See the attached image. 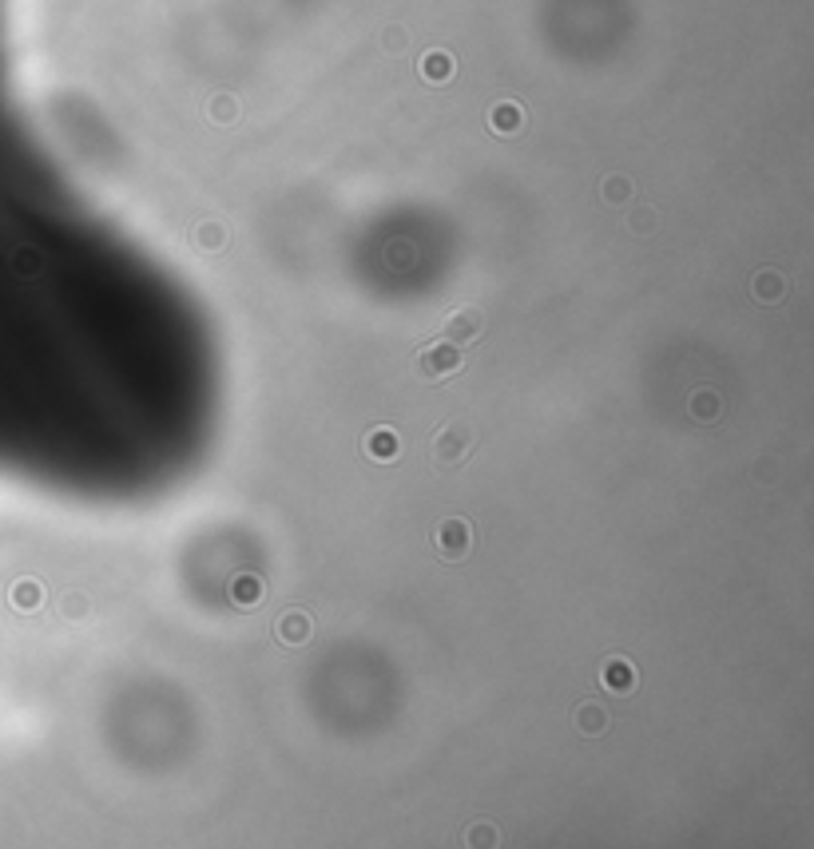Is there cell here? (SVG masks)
Listing matches in <instances>:
<instances>
[{
    "label": "cell",
    "instance_id": "obj_1",
    "mask_svg": "<svg viewBox=\"0 0 814 849\" xmlns=\"http://www.w3.org/2000/svg\"><path fill=\"white\" fill-rule=\"evenodd\" d=\"M473 445H477V436H473V429L465 421H449V424H442L437 433H433V445H430V457H433V465L437 469H461L465 460L473 457Z\"/></svg>",
    "mask_w": 814,
    "mask_h": 849
},
{
    "label": "cell",
    "instance_id": "obj_2",
    "mask_svg": "<svg viewBox=\"0 0 814 849\" xmlns=\"http://www.w3.org/2000/svg\"><path fill=\"white\" fill-rule=\"evenodd\" d=\"M433 547H437V556H442L445 564H461V559H469V552H473V525L461 520V516H449V520H442L437 532H433Z\"/></svg>",
    "mask_w": 814,
    "mask_h": 849
},
{
    "label": "cell",
    "instance_id": "obj_3",
    "mask_svg": "<svg viewBox=\"0 0 814 849\" xmlns=\"http://www.w3.org/2000/svg\"><path fill=\"white\" fill-rule=\"evenodd\" d=\"M418 369H421V378H425V381L453 378L457 369H465V349L453 346V342H433V346L421 349Z\"/></svg>",
    "mask_w": 814,
    "mask_h": 849
},
{
    "label": "cell",
    "instance_id": "obj_4",
    "mask_svg": "<svg viewBox=\"0 0 814 849\" xmlns=\"http://www.w3.org/2000/svg\"><path fill=\"white\" fill-rule=\"evenodd\" d=\"M485 334V313L477 310V306H461V310H453L442 325V342H453V346H473L477 337Z\"/></svg>",
    "mask_w": 814,
    "mask_h": 849
},
{
    "label": "cell",
    "instance_id": "obj_5",
    "mask_svg": "<svg viewBox=\"0 0 814 849\" xmlns=\"http://www.w3.org/2000/svg\"><path fill=\"white\" fill-rule=\"evenodd\" d=\"M600 682H604V691H612V694H628V691H636L640 675H636L632 660L612 655V660H604V667H600Z\"/></svg>",
    "mask_w": 814,
    "mask_h": 849
},
{
    "label": "cell",
    "instance_id": "obj_6",
    "mask_svg": "<svg viewBox=\"0 0 814 849\" xmlns=\"http://www.w3.org/2000/svg\"><path fill=\"white\" fill-rule=\"evenodd\" d=\"M366 448V457L378 460V465H390V460L402 457V436L394 433V429H385V424H378V429H370L362 441Z\"/></svg>",
    "mask_w": 814,
    "mask_h": 849
},
{
    "label": "cell",
    "instance_id": "obj_7",
    "mask_svg": "<svg viewBox=\"0 0 814 849\" xmlns=\"http://www.w3.org/2000/svg\"><path fill=\"white\" fill-rule=\"evenodd\" d=\"M274 636H279V643L283 648H303L306 639L314 636V619L306 612H286L279 624H274Z\"/></svg>",
    "mask_w": 814,
    "mask_h": 849
},
{
    "label": "cell",
    "instance_id": "obj_8",
    "mask_svg": "<svg viewBox=\"0 0 814 849\" xmlns=\"http://www.w3.org/2000/svg\"><path fill=\"white\" fill-rule=\"evenodd\" d=\"M259 600H262L259 576H235V580H231V604L235 607H255Z\"/></svg>",
    "mask_w": 814,
    "mask_h": 849
},
{
    "label": "cell",
    "instance_id": "obj_9",
    "mask_svg": "<svg viewBox=\"0 0 814 849\" xmlns=\"http://www.w3.org/2000/svg\"><path fill=\"white\" fill-rule=\"evenodd\" d=\"M751 291H755L758 303H782V294H787V282H782V274H775V270H763V274H755Z\"/></svg>",
    "mask_w": 814,
    "mask_h": 849
},
{
    "label": "cell",
    "instance_id": "obj_10",
    "mask_svg": "<svg viewBox=\"0 0 814 849\" xmlns=\"http://www.w3.org/2000/svg\"><path fill=\"white\" fill-rule=\"evenodd\" d=\"M577 727L584 730V735H604V730H608V711L600 703H584L577 715Z\"/></svg>",
    "mask_w": 814,
    "mask_h": 849
},
{
    "label": "cell",
    "instance_id": "obj_11",
    "mask_svg": "<svg viewBox=\"0 0 814 849\" xmlns=\"http://www.w3.org/2000/svg\"><path fill=\"white\" fill-rule=\"evenodd\" d=\"M688 409H691V417H695L700 424H712L715 417H719V397H715L712 390H700L688 402Z\"/></svg>",
    "mask_w": 814,
    "mask_h": 849
},
{
    "label": "cell",
    "instance_id": "obj_12",
    "mask_svg": "<svg viewBox=\"0 0 814 849\" xmlns=\"http://www.w3.org/2000/svg\"><path fill=\"white\" fill-rule=\"evenodd\" d=\"M12 604L21 607V612H33L36 604H40V588H36L33 580H24L12 588Z\"/></svg>",
    "mask_w": 814,
    "mask_h": 849
},
{
    "label": "cell",
    "instance_id": "obj_13",
    "mask_svg": "<svg viewBox=\"0 0 814 849\" xmlns=\"http://www.w3.org/2000/svg\"><path fill=\"white\" fill-rule=\"evenodd\" d=\"M223 243H226L223 226H203V231H199V246H207V250H219Z\"/></svg>",
    "mask_w": 814,
    "mask_h": 849
},
{
    "label": "cell",
    "instance_id": "obj_14",
    "mask_svg": "<svg viewBox=\"0 0 814 849\" xmlns=\"http://www.w3.org/2000/svg\"><path fill=\"white\" fill-rule=\"evenodd\" d=\"M425 76H430V79H449V57H430V60H425Z\"/></svg>",
    "mask_w": 814,
    "mask_h": 849
},
{
    "label": "cell",
    "instance_id": "obj_15",
    "mask_svg": "<svg viewBox=\"0 0 814 849\" xmlns=\"http://www.w3.org/2000/svg\"><path fill=\"white\" fill-rule=\"evenodd\" d=\"M64 615H84V600L76 592L64 595Z\"/></svg>",
    "mask_w": 814,
    "mask_h": 849
},
{
    "label": "cell",
    "instance_id": "obj_16",
    "mask_svg": "<svg viewBox=\"0 0 814 849\" xmlns=\"http://www.w3.org/2000/svg\"><path fill=\"white\" fill-rule=\"evenodd\" d=\"M493 123H501V127H513V123H517V112H513V108H505L501 115H493Z\"/></svg>",
    "mask_w": 814,
    "mask_h": 849
}]
</instances>
